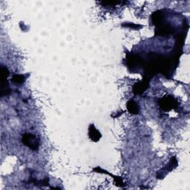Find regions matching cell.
<instances>
[{
	"mask_svg": "<svg viewBox=\"0 0 190 190\" xmlns=\"http://www.w3.org/2000/svg\"><path fill=\"white\" fill-rule=\"evenodd\" d=\"M13 82H15L16 83H22L24 81V76L23 75H15L13 78Z\"/></svg>",
	"mask_w": 190,
	"mask_h": 190,
	"instance_id": "cell-4",
	"label": "cell"
},
{
	"mask_svg": "<svg viewBox=\"0 0 190 190\" xmlns=\"http://www.w3.org/2000/svg\"><path fill=\"white\" fill-rule=\"evenodd\" d=\"M128 109L131 113H133V114H137L138 112V106L135 103H134L133 101H129L128 102V105H127Z\"/></svg>",
	"mask_w": 190,
	"mask_h": 190,
	"instance_id": "cell-3",
	"label": "cell"
},
{
	"mask_svg": "<svg viewBox=\"0 0 190 190\" xmlns=\"http://www.w3.org/2000/svg\"><path fill=\"white\" fill-rule=\"evenodd\" d=\"M22 142L32 150H36L39 147V141L35 135L32 134H25L22 135Z\"/></svg>",
	"mask_w": 190,
	"mask_h": 190,
	"instance_id": "cell-1",
	"label": "cell"
},
{
	"mask_svg": "<svg viewBox=\"0 0 190 190\" xmlns=\"http://www.w3.org/2000/svg\"><path fill=\"white\" fill-rule=\"evenodd\" d=\"M89 137L93 141H98L101 137V134L100 132L96 129L95 126L91 125L89 127Z\"/></svg>",
	"mask_w": 190,
	"mask_h": 190,
	"instance_id": "cell-2",
	"label": "cell"
}]
</instances>
